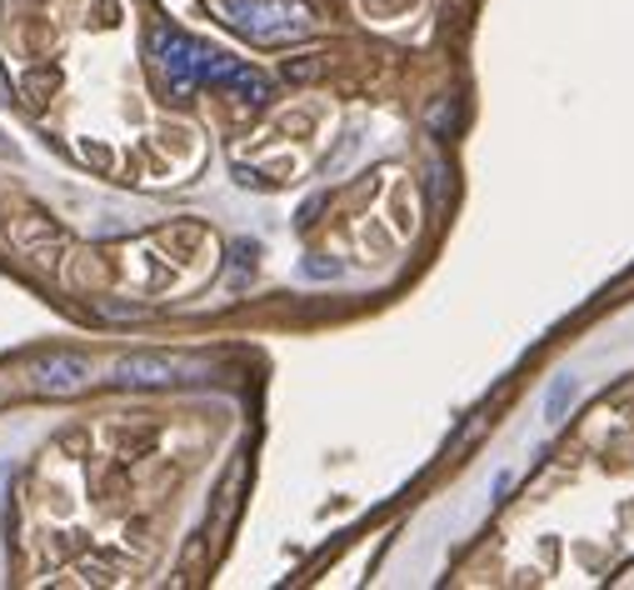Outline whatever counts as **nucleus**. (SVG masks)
<instances>
[{"instance_id":"obj_1","label":"nucleus","mask_w":634,"mask_h":590,"mask_svg":"<svg viewBox=\"0 0 634 590\" xmlns=\"http://www.w3.org/2000/svg\"><path fill=\"white\" fill-rule=\"evenodd\" d=\"M80 375H86V365L80 361H51L41 375V385H51V391H65V385H76Z\"/></svg>"},{"instance_id":"obj_2","label":"nucleus","mask_w":634,"mask_h":590,"mask_svg":"<svg viewBox=\"0 0 634 590\" xmlns=\"http://www.w3.org/2000/svg\"><path fill=\"white\" fill-rule=\"evenodd\" d=\"M575 401V381L565 375V381H555V391H549V401H545V416L549 420H565V405Z\"/></svg>"}]
</instances>
